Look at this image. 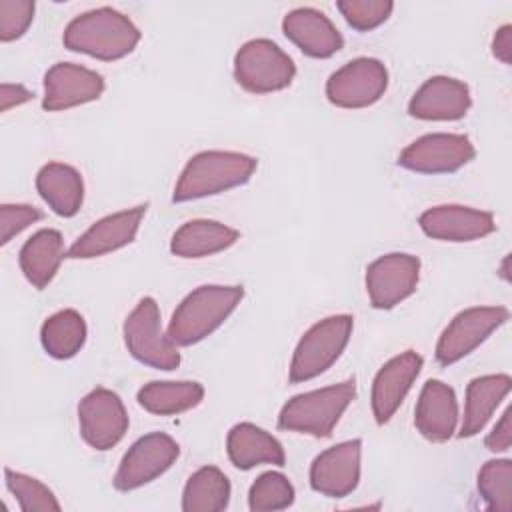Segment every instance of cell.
Returning a JSON list of instances; mask_svg holds the SVG:
<instances>
[{
    "mask_svg": "<svg viewBox=\"0 0 512 512\" xmlns=\"http://www.w3.org/2000/svg\"><path fill=\"white\" fill-rule=\"evenodd\" d=\"M62 42L68 50L98 60H120L140 42V30L122 12L102 6L74 16L64 28Z\"/></svg>",
    "mask_w": 512,
    "mask_h": 512,
    "instance_id": "obj_1",
    "label": "cell"
},
{
    "mask_svg": "<svg viewBox=\"0 0 512 512\" xmlns=\"http://www.w3.org/2000/svg\"><path fill=\"white\" fill-rule=\"evenodd\" d=\"M242 298V286H198L176 306L166 334L176 346L198 344L228 320Z\"/></svg>",
    "mask_w": 512,
    "mask_h": 512,
    "instance_id": "obj_2",
    "label": "cell"
},
{
    "mask_svg": "<svg viewBox=\"0 0 512 512\" xmlns=\"http://www.w3.org/2000/svg\"><path fill=\"white\" fill-rule=\"evenodd\" d=\"M258 168V160L230 150H204L192 156L176 186L172 200L188 202L226 192L246 184Z\"/></svg>",
    "mask_w": 512,
    "mask_h": 512,
    "instance_id": "obj_3",
    "label": "cell"
},
{
    "mask_svg": "<svg viewBox=\"0 0 512 512\" xmlns=\"http://www.w3.org/2000/svg\"><path fill=\"white\" fill-rule=\"evenodd\" d=\"M354 396V378L298 394L282 406L278 414V428L314 438H328Z\"/></svg>",
    "mask_w": 512,
    "mask_h": 512,
    "instance_id": "obj_4",
    "label": "cell"
},
{
    "mask_svg": "<svg viewBox=\"0 0 512 512\" xmlns=\"http://www.w3.org/2000/svg\"><path fill=\"white\" fill-rule=\"evenodd\" d=\"M352 328L354 318L350 314L326 316L310 326L294 348L288 380L300 384L324 374L348 346Z\"/></svg>",
    "mask_w": 512,
    "mask_h": 512,
    "instance_id": "obj_5",
    "label": "cell"
},
{
    "mask_svg": "<svg viewBox=\"0 0 512 512\" xmlns=\"http://www.w3.org/2000/svg\"><path fill=\"white\" fill-rule=\"evenodd\" d=\"M296 66L272 40L254 38L242 44L234 56V78L252 94H270L292 84Z\"/></svg>",
    "mask_w": 512,
    "mask_h": 512,
    "instance_id": "obj_6",
    "label": "cell"
},
{
    "mask_svg": "<svg viewBox=\"0 0 512 512\" xmlns=\"http://www.w3.org/2000/svg\"><path fill=\"white\" fill-rule=\"evenodd\" d=\"M124 342L128 352L156 370H174L180 364V352L168 334L162 332L160 310L152 296H144L124 320Z\"/></svg>",
    "mask_w": 512,
    "mask_h": 512,
    "instance_id": "obj_7",
    "label": "cell"
},
{
    "mask_svg": "<svg viewBox=\"0 0 512 512\" xmlns=\"http://www.w3.org/2000/svg\"><path fill=\"white\" fill-rule=\"evenodd\" d=\"M508 318L510 312L504 306H474L458 312L436 342V362L450 366L466 358Z\"/></svg>",
    "mask_w": 512,
    "mask_h": 512,
    "instance_id": "obj_8",
    "label": "cell"
},
{
    "mask_svg": "<svg viewBox=\"0 0 512 512\" xmlns=\"http://www.w3.org/2000/svg\"><path fill=\"white\" fill-rule=\"evenodd\" d=\"M388 88V70L378 58H354L326 80V98L338 108H368Z\"/></svg>",
    "mask_w": 512,
    "mask_h": 512,
    "instance_id": "obj_9",
    "label": "cell"
},
{
    "mask_svg": "<svg viewBox=\"0 0 512 512\" xmlns=\"http://www.w3.org/2000/svg\"><path fill=\"white\" fill-rule=\"evenodd\" d=\"M476 148L464 134L434 132L410 142L398 154V166L418 174H452L472 162Z\"/></svg>",
    "mask_w": 512,
    "mask_h": 512,
    "instance_id": "obj_10",
    "label": "cell"
},
{
    "mask_svg": "<svg viewBox=\"0 0 512 512\" xmlns=\"http://www.w3.org/2000/svg\"><path fill=\"white\" fill-rule=\"evenodd\" d=\"M178 442L164 432L140 436L122 456L114 474V488L120 492L136 490L162 476L178 458Z\"/></svg>",
    "mask_w": 512,
    "mask_h": 512,
    "instance_id": "obj_11",
    "label": "cell"
},
{
    "mask_svg": "<svg viewBox=\"0 0 512 512\" xmlns=\"http://www.w3.org/2000/svg\"><path fill=\"white\" fill-rule=\"evenodd\" d=\"M420 280V260L406 252H390L372 260L366 268L364 284L372 308L390 310L416 292Z\"/></svg>",
    "mask_w": 512,
    "mask_h": 512,
    "instance_id": "obj_12",
    "label": "cell"
},
{
    "mask_svg": "<svg viewBox=\"0 0 512 512\" xmlns=\"http://www.w3.org/2000/svg\"><path fill=\"white\" fill-rule=\"evenodd\" d=\"M80 436L94 450L114 448L128 430V414L120 396L108 388L90 390L78 404Z\"/></svg>",
    "mask_w": 512,
    "mask_h": 512,
    "instance_id": "obj_13",
    "label": "cell"
},
{
    "mask_svg": "<svg viewBox=\"0 0 512 512\" xmlns=\"http://www.w3.org/2000/svg\"><path fill=\"white\" fill-rule=\"evenodd\" d=\"M102 92L104 78L96 70L72 62H56L44 74L42 108L48 112L70 110L98 100Z\"/></svg>",
    "mask_w": 512,
    "mask_h": 512,
    "instance_id": "obj_14",
    "label": "cell"
},
{
    "mask_svg": "<svg viewBox=\"0 0 512 512\" xmlns=\"http://www.w3.org/2000/svg\"><path fill=\"white\" fill-rule=\"evenodd\" d=\"M362 440H346L320 452L310 466V486L328 498L352 494L360 482Z\"/></svg>",
    "mask_w": 512,
    "mask_h": 512,
    "instance_id": "obj_15",
    "label": "cell"
},
{
    "mask_svg": "<svg viewBox=\"0 0 512 512\" xmlns=\"http://www.w3.org/2000/svg\"><path fill=\"white\" fill-rule=\"evenodd\" d=\"M418 224L428 238L442 242H472L486 238L496 230L492 212L460 204L428 208L420 214Z\"/></svg>",
    "mask_w": 512,
    "mask_h": 512,
    "instance_id": "obj_16",
    "label": "cell"
},
{
    "mask_svg": "<svg viewBox=\"0 0 512 512\" xmlns=\"http://www.w3.org/2000/svg\"><path fill=\"white\" fill-rule=\"evenodd\" d=\"M146 208L148 204H140L100 218L68 248L66 256L74 260H88L128 246L138 234Z\"/></svg>",
    "mask_w": 512,
    "mask_h": 512,
    "instance_id": "obj_17",
    "label": "cell"
},
{
    "mask_svg": "<svg viewBox=\"0 0 512 512\" xmlns=\"http://www.w3.org/2000/svg\"><path fill=\"white\" fill-rule=\"evenodd\" d=\"M422 356L414 350H406L394 358H390L374 376L372 382V414L376 424H386L400 404L404 402L406 394L410 392L412 384L416 382L422 370Z\"/></svg>",
    "mask_w": 512,
    "mask_h": 512,
    "instance_id": "obj_18",
    "label": "cell"
},
{
    "mask_svg": "<svg viewBox=\"0 0 512 512\" xmlns=\"http://www.w3.org/2000/svg\"><path fill=\"white\" fill-rule=\"evenodd\" d=\"M472 106L470 88L452 76L428 78L410 98L408 114L418 120H460Z\"/></svg>",
    "mask_w": 512,
    "mask_h": 512,
    "instance_id": "obj_19",
    "label": "cell"
},
{
    "mask_svg": "<svg viewBox=\"0 0 512 512\" xmlns=\"http://www.w3.org/2000/svg\"><path fill=\"white\" fill-rule=\"evenodd\" d=\"M282 32L310 58H330L344 48L332 20L316 8H294L282 20Z\"/></svg>",
    "mask_w": 512,
    "mask_h": 512,
    "instance_id": "obj_20",
    "label": "cell"
},
{
    "mask_svg": "<svg viewBox=\"0 0 512 512\" xmlns=\"http://www.w3.org/2000/svg\"><path fill=\"white\" fill-rule=\"evenodd\" d=\"M458 424V400L454 390L442 380H428L414 410L416 430L430 442H446Z\"/></svg>",
    "mask_w": 512,
    "mask_h": 512,
    "instance_id": "obj_21",
    "label": "cell"
},
{
    "mask_svg": "<svg viewBox=\"0 0 512 512\" xmlns=\"http://www.w3.org/2000/svg\"><path fill=\"white\" fill-rule=\"evenodd\" d=\"M226 452L238 470H250L260 464L284 466L286 454L282 444L264 428L240 422L226 436Z\"/></svg>",
    "mask_w": 512,
    "mask_h": 512,
    "instance_id": "obj_22",
    "label": "cell"
},
{
    "mask_svg": "<svg viewBox=\"0 0 512 512\" xmlns=\"http://www.w3.org/2000/svg\"><path fill=\"white\" fill-rule=\"evenodd\" d=\"M36 190L50 210L62 218L78 214L84 202V180L80 172L64 162H48L36 174Z\"/></svg>",
    "mask_w": 512,
    "mask_h": 512,
    "instance_id": "obj_23",
    "label": "cell"
},
{
    "mask_svg": "<svg viewBox=\"0 0 512 512\" xmlns=\"http://www.w3.org/2000/svg\"><path fill=\"white\" fill-rule=\"evenodd\" d=\"M66 254L62 234L54 228H42L34 232L20 248V270L34 288L44 290L56 276Z\"/></svg>",
    "mask_w": 512,
    "mask_h": 512,
    "instance_id": "obj_24",
    "label": "cell"
},
{
    "mask_svg": "<svg viewBox=\"0 0 512 512\" xmlns=\"http://www.w3.org/2000/svg\"><path fill=\"white\" fill-rule=\"evenodd\" d=\"M512 388L508 374H486L468 382L464 400V418L458 436L470 438L484 430L494 410L502 404Z\"/></svg>",
    "mask_w": 512,
    "mask_h": 512,
    "instance_id": "obj_25",
    "label": "cell"
},
{
    "mask_svg": "<svg viewBox=\"0 0 512 512\" xmlns=\"http://www.w3.org/2000/svg\"><path fill=\"white\" fill-rule=\"evenodd\" d=\"M240 232L218 220H188L170 240V252L178 258H204L230 248Z\"/></svg>",
    "mask_w": 512,
    "mask_h": 512,
    "instance_id": "obj_26",
    "label": "cell"
},
{
    "mask_svg": "<svg viewBox=\"0 0 512 512\" xmlns=\"http://www.w3.org/2000/svg\"><path fill=\"white\" fill-rule=\"evenodd\" d=\"M204 398V388L192 380H154L144 384L136 400L138 404L152 414L158 416H174L182 414L190 408H196Z\"/></svg>",
    "mask_w": 512,
    "mask_h": 512,
    "instance_id": "obj_27",
    "label": "cell"
},
{
    "mask_svg": "<svg viewBox=\"0 0 512 512\" xmlns=\"http://www.w3.org/2000/svg\"><path fill=\"white\" fill-rule=\"evenodd\" d=\"M86 320L80 312L66 308L48 316L40 328V342L48 356L68 360L76 356L86 342Z\"/></svg>",
    "mask_w": 512,
    "mask_h": 512,
    "instance_id": "obj_28",
    "label": "cell"
},
{
    "mask_svg": "<svg viewBox=\"0 0 512 512\" xmlns=\"http://www.w3.org/2000/svg\"><path fill=\"white\" fill-rule=\"evenodd\" d=\"M230 502V480L216 466L198 468L182 492L184 512H220Z\"/></svg>",
    "mask_w": 512,
    "mask_h": 512,
    "instance_id": "obj_29",
    "label": "cell"
},
{
    "mask_svg": "<svg viewBox=\"0 0 512 512\" xmlns=\"http://www.w3.org/2000/svg\"><path fill=\"white\" fill-rule=\"evenodd\" d=\"M476 484L488 510L508 512L512 508V462L508 458L488 460L480 468Z\"/></svg>",
    "mask_w": 512,
    "mask_h": 512,
    "instance_id": "obj_30",
    "label": "cell"
},
{
    "mask_svg": "<svg viewBox=\"0 0 512 512\" xmlns=\"http://www.w3.org/2000/svg\"><path fill=\"white\" fill-rule=\"evenodd\" d=\"M4 476H6V488L16 498L22 512H58L60 510V504L54 492L40 480L22 472H14L10 468L4 470Z\"/></svg>",
    "mask_w": 512,
    "mask_h": 512,
    "instance_id": "obj_31",
    "label": "cell"
},
{
    "mask_svg": "<svg viewBox=\"0 0 512 512\" xmlns=\"http://www.w3.org/2000/svg\"><path fill=\"white\" fill-rule=\"evenodd\" d=\"M294 486L280 472L260 474L248 492V508L252 512L284 510L294 502Z\"/></svg>",
    "mask_w": 512,
    "mask_h": 512,
    "instance_id": "obj_32",
    "label": "cell"
},
{
    "mask_svg": "<svg viewBox=\"0 0 512 512\" xmlns=\"http://www.w3.org/2000/svg\"><path fill=\"white\" fill-rule=\"evenodd\" d=\"M336 8L344 20L358 32H370L384 24L392 10L394 2L390 0H338Z\"/></svg>",
    "mask_w": 512,
    "mask_h": 512,
    "instance_id": "obj_33",
    "label": "cell"
},
{
    "mask_svg": "<svg viewBox=\"0 0 512 512\" xmlns=\"http://www.w3.org/2000/svg\"><path fill=\"white\" fill-rule=\"evenodd\" d=\"M32 0H0V40L12 42L24 36L34 20Z\"/></svg>",
    "mask_w": 512,
    "mask_h": 512,
    "instance_id": "obj_34",
    "label": "cell"
},
{
    "mask_svg": "<svg viewBox=\"0 0 512 512\" xmlns=\"http://www.w3.org/2000/svg\"><path fill=\"white\" fill-rule=\"evenodd\" d=\"M42 212L30 204H2L0 206V244H8L16 234L30 224L42 220Z\"/></svg>",
    "mask_w": 512,
    "mask_h": 512,
    "instance_id": "obj_35",
    "label": "cell"
},
{
    "mask_svg": "<svg viewBox=\"0 0 512 512\" xmlns=\"http://www.w3.org/2000/svg\"><path fill=\"white\" fill-rule=\"evenodd\" d=\"M510 414H512L510 408L504 410V414L500 416L496 426L484 438V446L490 452H506L510 448V442H512V424H510L512 416Z\"/></svg>",
    "mask_w": 512,
    "mask_h": 512,
    "instance_id": "obj_36",
    "label": "cell"
},
{
    "mask_svg": "<svg viewBox=\"0 0 512 512\" xmlns=\"http://www.w3.org/2000/svg\"><path fill=\"white\" fill-rule=\"evenodd\" d=\"M32 96H34V94H32L26 86L4 82V84L0 86V110H2V112H8L10 108L20 106V104L32 100Z\"/></svg>",
    "mask_w": 512,
    "mask_h": 512,
    "instance_id": "obj_37",
    "label": "cell"
},
{
    "mask_svg": "<svg viewBox=\"0 0 512 512\" xmlns=\"http://www.w3.org/2000/svg\"><path fill=\"white\" fill-rule=\"evenodd\" d=\"M492 54L502 64L512 62V26L510 24H504L496 30L492 38Z\"/></svg>",
    "mask_w": 512,
    "mask_h": 512,
    "instance_id": "obj_38",
    "label": "cell"
},
{
    "mask_svg": "<svg viewBox=\"0 0 512 512\" xmlns=\"http://www.w3.org/2000/svg\"><path fill=\"white\" fill-rule=\"evenodd\" d=\"M508 260H510V258L506 256V258L502 260V266H500V274H502L504 280H510V276H508Z\"/></svg>",
    "mask_w": 512,
    "mask_h": 512,
    "instance_id": "obj_39",
    "label": "cell"
}]
</instances>
